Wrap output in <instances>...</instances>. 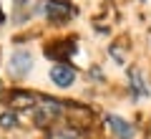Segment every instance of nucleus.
<instances>
[{
	"instance_id": "obj_1",
	"label": "nucleus",
	"mask_w": 151,
	"mask_h": 139,
	"mask_svg": "<svg viewBox=\"0 0 151 139\" xmlns=\"http://www.w3.org/2000/svg\"><path fill=\"white\" fill-rule=\"evenodd\" d=\"M65 111V104L55 101L50 96H38L35 104L30 109V116H33V124L35 127H53Z\"/></svg>"
},
{
	"instance_id": "obj_2",
	"label": "nucleus",
	"mask_w": 151,
	"mask_h": 139,
	"mask_svg": "<svg viewBox=\"0 0 151 139\" xmlns=\"http://www.w3.org/2000/svg\"><path fill=\"white\" fill-rule=\"evenodd\" d=\"M43 15L50 23H63V20H68L73 15V8L65 0H45L43 3Z\"/></svg>"
},
{
	"instance_id": "obj_3",
	"label": "nucleus",
	"mask_w": 151,
	"mask_h": 139,
	"mask_svg": "<svg viewBox=\"0 0 151 139\" xmlns=\"http://www.w3.org/2000/svg\"><path fill=\"white\" fill-rule=\"evenodd\" d=\"M30 66H33V56L28 53V51L18 48L15 53L10 56V74L15 76V79H23V76L30 74Z\"/></svg>"
},
{
	"instance_id": "obj_4",
	"label": "nucleus",
	"mask_w": 151,
	"mask_h": 139,
	"mask_svg": "<svg viewBox=\"0 0 151 139\" xmlns=\"http://www.w3.org/2000/svg\"><path fill=\"white\" fill-rule=\"evenodd\" d=\"M50 81H53L55 86H60V89H68L76 81V68L68 66V63H55L53 68H50Z\"/></svg>"
},
{
	"instance_id": "obj_5",
	"label": "nucleus",
	"mask_w": 151,
	"mask_h": 139,
	"mask_svg": "<svg viewBox=\"0 0 151 139\" xmlns=\"http://www.w3.org/2000/svg\"><path fill=\"white\" fill-rule=\"evenodd\" d=\"M106 124H108V129H111L119 139H134V134H136V129L131 127L126 119L116 116V114H108V116H106Z\"/></svg>"
},
{
	"instance_id": "obj_6",
	"label": "nucleus",
	"mask_w": 151,
	"mask_h": 139,
	"mask_svg": "<svg viewBox=\"0 0 151 139\" xmlns=\"http://www.w3.org/2000/svg\"><path fill=\"white\" fill-rule=\"evenodd\" d=\"M129 86H131L134 99L149 96V86H146V81H144V74H141V68H136V66H131V68H129Z\"/></svg>"
},
{
	"instance_id": "obj_7",
	"label": "nucleus",
	"mask_w": 151,
	"mask_h": 139,
	"mask_svg": "<svg viewBox=\"0 0 151 139\" xmlns=\"http://www.w3.org/2000/svg\"><path fill=\"white\" fill-rule=\"evenodd\" d=\"M48 139H88V137L81 132V129H76V127H68V124H63V127H50Z\"/></svg>"
},
{
	"instance_id": "obj_8",
	"label": "nucleus",
	"mask_w": 151,
	"mask_h": 139,
	"mask_svg": "<svg viewBox=\"0 0 151 139\" xmlns=\"http://www.w3.org/2000/svg\"><path fill=\"white\" fill-rule=\"evenodd\" d=\"M0 127H3V129H13V127H18V114H15V111L0 114Z\"/></svg>"
},
{
	"instance_id": "obj_9",
	"label": "nucleus",
	"mask_w": 151,
	"mask_h": 139,
	"mask_svg": "<svg viewBox=\"0 0 151 139\" xmlns=\"http://www.w3.org/2000/svg\"><path fill=\"white\" fill-rule=\"evenodd\" d=\"M111 53H113V58L119 61V63H121V61H124V53H121V51L116 48V46H113V48H111Z\"/></svg>"
},
{
	"instance_id": "obj_10",
	"label": "nucleus",
	"mask_w": 151,
	"mask_h": 139,
	"mask_svg": "<svg viewBox=\"0 0 151 139\" xmlns=\"http://www.w3.org/2000/svg\"><path fill=\"white\" fill-rule=\"evenodd\" d=\"M0 20H3V13H0Z\"/></svg>"
}]
</instances>
